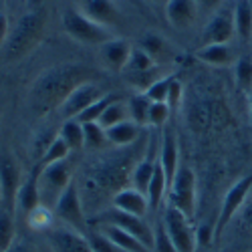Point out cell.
Here are the masks:
<instances>
[{
  "label": "cell",
  "instance_id": "6da1fadb",
  "mask_svg": "<svg viewBox=\"0 0 252 252\" xmlns=\"http://www.w3.org/2000/svg\"><path fill=\"white\" fill-rule=\"evenodd\" d=\"M97 71L83 63H61L40 71L29 87V107L36 117L59 111L65 99L83 83L95 81Z\"/></svg>",
  "mask_w": 252,
  "mask_h": 252
},
{
  "label": "cell",
  "instance_id": "7a4b0ae2",
  "mask_svg": "<svg viewBox=\"0 0 252 252\" xmlns=\"http://www.w3.org/2000/svg\"><path fill=\"white\" fill-rule=\"evenodd\" d=\"M47 31V14L45 10H31L23 14L12 31L8 32L6 43L0 49V57L4 63H16L29 57L45 38Z\"/></svg>",
  "mask_w": 252,
  "mask_h": 252
},
{
  "label": "cell",
  "instance_id": "3957f363",
  "mask_svg": "<svg viewBox=\"0 0 252 252\" xmlns=\"http://www.w3.org/2000/svg\"><path fill=\"white\" fill-rule=\"evenodd\" d=\"M129 154H125V158H109L99 161L95 170H91V176L87 184L91 186L89 190H101L103 194L109 192L111 198L125 188V182H131V172L135 163H129Z\"/></svg>",
  "mask_w": 252,
  "mask_h": 252
},
{
  "label": "cell",
  "instance_id": "277c9868",
  "mask_svg": "<svg viewBox=\"0 0 252 252\" xmlns=\"http://www.w3.org/2000/svg\"><path fill=\"white\" fill-rule=\"evenodd\" d=\"M61 25L63 31H65L73 40L81 45H89V47H101L107 40L113 38V32L103 27L93 23L91 18H87L79 8H67L61 14Z\"/></svg>",
  "mask_w": 252,
  "mask_h": 252
},
{
  "label": "cell",
  "instance_id": "5b68a950",
  "mask_svg": "<svg viewBox=\"0 0 252 252\" xmlns=\"http://www.w3.org/2000/svg\"><path fill=\"white\" fill-rule=\"evenodd\" d=\"M250 194H252V172L242 176L240 180H236L224 194L220 212H218V220L214 222V240L220 238L222 232L228 228V224L234 220V216L240 214V210L246 204Z\"/></svg>",
  "mask_w": 252,
  "mask_h": 252
},
{
  "label": "cell",
  "instance_id": "8992f818",
  "mask_svg": "<svg viewBox=\"0 0 252 252\" xmlns=\"http://www.w3.org/2000/svg\"><path fill=\"white\" fill-rule=\"evenodd\" d=\"M71 182H73V161L69 158L63 161H55L51 165H45V167H38V190H40L43 204L49 206L53 202L55 206L61 192Z\"/></svg>",
  "mask_w": 252,
  "mask_h": 252
},
{
  "label": "cell",
  "instance_id": "52a82bcc",
  "mask_svg": "<svg viewBox=\"0 0 252 252\" xmlns=\"http://www.w3.org/2000/svg\"><path fill=\"white\" fill-rule=\"evenodd\" d=\"M167 204L178 208L190 220L196 216V174L190 165H180V170L167 192Z\"/></svg>",
  "mask_w": 252,
  "mask_h": 252
},
{
  "label": "cell",
  "instance_id": "ba28073f",
  "mask_svg": "<svg viewBox=\"0 0 252 252\" xmlns=\"http://www.w3.org/2000/svg\"><path fill=\"white\" fill-rule=\"evenodd\" d=\"M161 224L165 228V232L170 234L172 242L176 244L178 252H196V248H198L196 228L192 226V220L184 212H180L178 208L167 204L163 210Z\"/></svg>",
  "mask_w": 252,
  "mask_h": 252
},
{
  "label": "cell",
  "instance_id": "9c48e42d",
  "mask_svg": "<svg viewBox=\"0 0 252 252\" xmlns=\"http://www.w3.org/2000/svg\"><path fill=\"white\" fill-rule=\"evenodd\" d=\"M55 216L69 228H75L79 232H83L87 226L85 218V206H83L81 192L75 184V180L61 192V196L55 202Z\"/></svg>",
  "mask_w": 252,
  "mask_h": 252
},
{
  "label": "cell",
  "instance_id": "30bf717a",
  "mask_svg": "<svg viewBox=\"0 0 252 252\" xmlns=\"http://www.w3.org/2000/svg\"><path fill=\"white\" fill-rule=\"evenodd\" d=\"M23 167L12 152L2 150L0 152V196H2V206L14 214V198L20 184H23Z\"/></svg>",
  "mask_w": 252,
  "mask_h": 252
},
{
  "label": "cell",
  "instance_id": "8fae6325",
  "mask_svg": "<svg viewBox=\"0 0 252 252\" xmlns=\"http://www.w3.org/2000/svg\"><path fill=\"white\" fill-rule=\"evenodd\" d=\"M99 222L101 224H113V226L125 230V232H129L131 236H135L150 250L154 248V228L139 216H131V214H125V212H119V210L111 208L99 216Z\"/></svg>",
  "mask_w": 252,
  "mask_h": 252
},
{
  "label": "cell",
  "instance_id": "7c38bea8",
  "mask_svg": "<svg viewBox=\"0 0 252 252\" xmlns=\"http://www.w3.org/2000/svg\"><path fill=\"white\" fill-rule=\"evenodd\" d=\"M234 36H236L234 8L220 6L214 14H210L200 40L202 45H218V43H230Z\"/></svg>",
  "mask_w": 252,
  "mask_h": 252
},
{
  "label": "cell",
  "instance_id": "4fadbf2b",
  "mask_svg": "<svg viewBox=\"0 0 252 252\" xmlns=\"http://www.w3.org/2000/svg\"><path fill=\"white\" fill-rule=\"evenodd\" d=\"M105 93L103 89L97 85L95 81H89V83H83V85H79L67 99L65 103L59 107V115L63 119H77L83 111H85L87 107H91V105L101 99Z\"/></svg>",
  "mask_w": 252,
  "mask_h": 252
},
{
  "label": "cell",
  "instance_id": "5bb4252c",
  "mask_svg": "<svg viewBox=\"0 0 252 252\" xmlns=\"http://www.w3.org/2000/svg\"><path fill=\"white\" fill-rule=\"evenodd\" d=\"M47 242L53 252H95L89 238L69 226L51 228L47 232Z\"/></svg>",
  "mask_w": 252,
  "mask_h": 252
},
{
  "label": "cell",
  "instance_id": "9a60e30c",
  "mask_svg": "<svg viewBox=\"0 0 252 252\" xmlns=\"http://www.w3.org/2000/svg\"><path fill=\"white\" fill-rule=\"evenodd\" d=\"M38 206H43V198H40V190H38V167L34 165L32 174L29 178H25V182L20 184L18 192H16L14 214L29 216Z\"/></svg>",
  "mask_w": 252,
  "mask_h": 252
},
{
  "label": "cell",
  "instance_id": "2e32d148",
  "mask_svg": "<svg viewBox=\"0 0 252 252\" xmlns=\"http://www.w3.org/2000/svg\"><path fill=\"white\" fill-rule=\"evenodd\" d=\"M131 51H133V47L129 45L127 38L113 36L111 40H107L105 45H101V61H103L105 69L111 73H123Z\"/></svg>",
  "mask_w": 252,
  "mask_h": 252
},
{
  "label": "cell",
  "instance_id": "e0dca14e",
  "mask_svg": "<svg viewBox=\"0 0 252 252\" xmlns=\"http://www.w3.org/2000/svg\"><path fill=\"white\" fill-rule=\"evenodd\" d=\"M87 18L103 27H113L119 23V10L113 0H79L77 6Z\"/></svg>",
  "mask_w": 252,
  "mask_h": 252
},
{
  "label": "cell",
  "instance_id": "ac0fdd59",
  "mask_svg": "<svg viewBox=\"0 0 252 252\" xmlns=\"http://www.w3.org/2000/svg\"><path fill=\"white\" fill-rule=\"evenodd\" d=\"M111 206L115 210H119V212L139 216V218H143L150 210L148 196H145L143 192H139V190H135V188H123V190H119L111 198Z\"/></svg>",
  "mask_w": 252,
  "mask_h": 252
},
{
  "label": "cell",
  "instance_id": "d6986e66",
  "mask_svg": "<svg viewBox=\"0 0 252 252\" xmlns=\"http://www.w3.org/2000/svg\"><path fill=\"white\" fill-rule=\"evenodd\" d=\"M198 16L196 0H165V18L174 29L184 31L194 25Z\"/></svg>",
  "mask_w": 252,
  "mask_h": 252
},
{
  "label": "cell",
  "instance_id": "ffe728a7",
  "mask_svg": "<svg viewBox=\"0 0 252 252\" xmlns=\"http://www.w3.org/2000/svg\"><path fill=\"white\" fill-rule=\"evenodd\" d=\"M159 165L163 167L167 184L172 186L178 170H180V150H178V139L174 135V131H163L161 141H159Z\"/></svg>",
  "mask_w": 252,
  "mask_h": 252
},
{
  "label": "cell",
  "instance_id": "44dd1931",
  "mask_svg": "<svg viewBox=\"0 0 252 252\" xmlns=\"http://www.w3.org/2000/svg\"><path fill=\"white\" fill-rule=\"evenodd\" d=\"M158 156L159 152H156V148L148 145L143 158L135 163L133 172H131V188L135 190L148 194V188H150V182L154 178V172H156V165H158Z\"/></svg>",
  "mask_w": 252,
  "mask_h": 252
},
{
  "label": "cell",
  "instance_id": "7402d4cb",
  "mask_svg": "<svg viewBox=\"0 0 252 252\" xmlns=\"http://www.w3.org/2000/svg\"><path fill=\"white\" fill-rule=\"evenodd\" d=\"M194 57L200 61V63H206L210 67H230L234 65V49L230 47V43H218V45H202Z\"/></svg>",
  "mask_w": 252,
  "mask_h": 252
},
{
  "label": "cell",
  "instance_id": "603a6c76",
  "mask_svg": "<svg viewBox=\"0 0 252 252\" xmlns=\"http://www.w3.org/2000/svg\"><path fill=\"white\" fill-rule=\"evenodd\" d=\"M99 232L103 236H107L117 248H121L123 252H152L145 244H141L135 236H131L129 232L113 226V224H101L99 226Z\"/></svg>",
  "mask_w": 252,
  "mask_h": 252
},
{
  "label": "cell",
  "instance_id": "cb8c5ba5",
  "mask_svg": "<svg viewBox=\"0 0 252 252\" xmlns=\"http://www.w3.org/2000/svg\"><path fill=\"white\" fill-rule=\"evenodd\" d=\"M139 125L133 123L131 119L123 121V123H117L113 125V127L105 129L107 131V141L111 145H115V148H129V145H133L139 137Z\"/></svg>",
  "mask_w": 252,
  "mask_h": 252
},
{
  "label": "cell",
  "instance_id": "d4e9b609",
  "mask_svg": "<svg viewBox=\"0 0 252 252\" xmlns=\"http://www.w3.org/2000/svg\"><path fill=\"white\" fill-rule=\"evenodd\" d=\"M234 29L242 43L252 38V0H234Z\"/></svg>",
  "mask_w": 252,
  "mask_h": 252
},
{
  "label": "cell",
  "instance_id": "484cf974",
  "mask_svg": "<svg viewBox=\"0 0 252 252\" xmlns=\"http://www.w3.org/2000/svg\"><path fill=\"white\" fill-rule=\"evenodd\" d=\"M170 192V184H167V178H165V172L163 167L159 165V156H158V165H156V172H154V178L150 182V188H148V202H150V210H158L163 202V198Z\"/></svg>",
  "mask_w": 252,
  "mask_h": 252
},
{
  "label": "cell",
  "instance_id": "4316f807",
  "mask_svg": "<svg viewBox=\"0 0 252 252\" xmlns=\"http://www.w3.org/2000/svg\"><path fill=\"white\" fill-rule=\"evenodd\" d=\"M59 137L69 145L71 152H79L85 148V135H83V125L77 119H65L59 127Z\"/></svg>",
  "mask_w": 252,
  "mask_h": 252
},
{
  "label": "cell",
  "instance_id": "83f0119b",
  "mask_svg": "<svg viewBox=\"0 0 252 252\" xmlns=\"http://www.w3.org/2000/svg\"><path fill=\"white\" fill-rule=\"evenodd\" d=\"M150 107H152V99L145 93H135L129 97L127 101V109H129V119L133 123H137L139 127L148 125V117H150Z\"/></svg>",
  "mask_w": 252,
  "mask_h": 252
},
{
  "label": "cell",
  "instance_id": "f1b7e54d",
  "mask_svg": "<svg viewBox=\"0 0 252 252\" xmlns=\"http://www.w3.org/2000/svg\"><path fill=\"white\" fill-rule=\"evenodd\" d=\"M129 119V109H127V103H123L121 99H115L107 109H105V113L101 115V119L97 121L103 129H109L113 127V125L117 123H123Z\"/></svg>",
  "mask_w": 252,
  "mask_h": 252
},
{
  "label": "cell",
  "instance_id": "f546056e",
  "mask_svg": "<svg viewBox=\"0 0 252 252\" xmlns=\"http://www.w3.org/2000/svg\"><path fill=\"white\" fill-rule=\"evenodd\" d=\"M158 67V63L145 53L143 49L139 47H133L131 55H129V61H127V65H125L123 69V75H133V73H143V71H150Z\"/></svg>",
  "mask_w": 252,
  "mask_h": 252
},
{
  "label": "cell",
  "instance_id": "4dcf8cb0",
  "mask_svg": "<svg viewBox=\"0 0 252 252\" xmlns=\"http://www.w3.org/2000/svg\"><path fill=\"white\" fill-rule=\"evenodd\" d=\"M16 240V228H14V216L10 210H0V252H6Z\"/></svg>",
  "mask_w": 252,
  "mask_h": 252
},
{
  "label": "cell",
  "instance_id": "1f68e13d",
  "mask_svg": "<svg viewBox=\"0 0 252 252\" xmlns=\"http://www.w3.org/2000/svg\"><path fill=\"white\" fill-rule=\"evenodd\" d=\"M139 49H143L145 53H148L156 63L167 53V40L163 38V36H159V34H156V32H145L141 38H139V45H137Z\"/></svg>",
  "mask_w": 252,
  "mask_h": 252
},
{
  "label": "cell",
  "instance_id": "d6a6232c",
  "mask_svg": "<svg viewBox=\"0 0 252 252\" xmlns=\"http://www.w3.org/2000/svg\"><path fill=\"white\" fill-rule=\"evenodd\" d=\"M27 218V224L31 230H36V232H49V230L53 228V218L55 214L51 212V208L49 206H38L36 210H32V212Z\"/></svg>",
  "mask_w": 252,
  "mask_h": 252
},
{
  "label": "cell",
  "instance_id": "836d02e7",
  "mask_svg": "<svg viewBox=\"0 0 252 252\" xmlns=\"http://www.w3.org/2000/svg\"><path fill=\"white\" fill-rule=\"evenodd\" d=\"M234 83L238 91L248 93L252 89V59L250 57H240L234 63Z\"/></svg>",
  "mask_w": 252,
  "mask_h": 252
},
{
  "label": "cell",
  "instance_id": "e575fe53",
  "mask_svg": "<svg viewBox=\"0 0 252 252\" xmlns=\"http://www.w3.org/2000/svg\"><path fill=\"white\" fill-rule=\"evenodd\" d=\"M115 99H117V95L105 93L101 99H97V101L91 105V107H87L85 111H83V113L77 117V121H79V123H97V121L101 119V115L105 113V109H107Z\"/></svg>",
  "mask_w": 252,
  "mask_h": 252
},
{
  "label": "cell",
  "instance_id": "d590c367",
  "mask_svg": "<svg viewBox=\"0 0 252 252\" xmlns=\"http://www.w3.org/2000/svg\"><path fill=\"white\" fill-rule=\"evenodd\" d=\"M123 77H125V81H127L133 89H137L139 93H145V91H148V89L154 85V83H156L158 79H161L163 75H161V69H159V67H154V69H150V71L133 73V75H123Z\"/></svg>",
  "mask_w": 252,
  "mask_h": 252
},
{
  "label": "cell",
  "instance_id": "8d00e7d4",
  "mask_svg": "<svg viewBox=\"0 0 252 252\" xmlns=\"http://www.w3.org/2000/svg\"><path fill=\"white\" fill-rule=\"evenodd\" d=\"M83 125V135H85V148L87 150H101L105 148L107 141V131H105L99 123H81Z\"/></svg>",
  "mask_w": 252,
  "mask_h": 252
},
{
  "label": "cell",
  "instance_id": "74e56055",
  "mask_svg": "<svg viewBox=\"0 0 252 252\" xmlns=\"http://www.w3.org/2000/svg\"><path fill=\"white\" fill-rule=\"evenodd\" d=\"M71 154H73V152L69 150V145L63 141V139L59 137V133H57L55 141L49 145L47 154L43 156V159H40L36 165H38V167H45V165H51V163H55V161H63V159H67Z\"/></svg>",
  "mask_w": 252,
  "mask_h": 252
},
{
  "label": "cell",
  "instance_id": "f35d334b",
  "mask_svg": "<svg viewBox=\"0 0 252 252\" xmlns=\"http://www.w3.org/2000/svg\"><path fill=\"white\" fill-rule=\"evenodd\" d=\"M57 133L53 129H40L32 135V141H31V156L36 159V163L43 159V156L47 154L49 150V145L55 141Z\"/></svg>",
  "mask_w": 252,
  "mask_h": 252
},
{
  "label": "cell",
  "instance_id": "ab89813d",
  "mask_svg": "<svg viewBox=\"0 0 252 252\" xmlns=\"http://www.w3.org/2000/svg\"><path fill=\"white\" fill-rule=\"evenodd\" d=\"M170 113H172V109L165 101H152L148 125H152V127H163L167 119H170Z\"/></svg>",
  "mask_w": 252,
  "mask_h": 252
},
{
  "label": "cell",
  "instance_id": "60d3db41",
  "mask_svg": "<svg viewBox=\"0 0 252 252\" xmlns=\"http://www.w3.org/2000/svg\"><path fill=\"white\" fill-rule=\"evenodd\" d=\"M152 250H154V252H178L176 244L172 242L170 234L165 232V228H163L161 222L154 228V248H152Z\"/></svg>",
  "mask_w": 252,
  "mask_h": 252
},
{
  "label": "cell",
  "instance_id": "b9f144b4",
  "mask_svg": "<svg viewBox=\"0 0 252 252\" xmlns=\"http://www.w3.org/2000/svg\"><path fill=\"white\" fill-rule=\"evenodd\" d=\"M174 75H163L161 79H158L154 85L145 91L152 101H167V93H170V85H172Z\"/></svg>",
  "mask_w": 252,
  "mask_h": 252
},
{
  "label": "cell",
  "instance_id": "7bdbcfd3",
  "mask_svg": "<svg viewBox=\"0 0 252 252\" xmlns=\"http://www.w3.org/2000/svg\"><path fill=\"white\" fill-rule=\"evenodd\" d=\"M91 246L95 252H123L121 248H117L107 236H103L101 232H93V234H87Z\"/></svg>",
  "mask_w": 252,
  "mask_h": 252
},
{
  "label": "cell",
  "instance_id": "ee69618b",
  "mask_svg": "<svg viewBox=\"0 0 252 252\" xmlns=\"http://www.w3.org/2000/svg\"><path fill=\"white\" fill-rule=\"evenodd\" d=\"M184 101V85L178 77L172 79V85H170V93H167V105H170V109H178Z\"/></svg>",
  "mask_w": 252,
  "mask_h": 252
},
{
  "label": "cell",
  "instance_id": "f6af8a7d",
  "mask_svg": "<svg viewBox=\"0 0 252 252\" xmlns=\"http://www.w3.org/2000/svg\"><path fill=\"white\" fill-rule=\"evenodd\" d=\"M196 236H198V244H208L214 240V224H202L196 228Z\"/></svg>",
  "mask_w": 252,
  "mask_h": 252
},
{
  "label": "cell",
  "instance_id": "bcb514c9",
  "mask_svg": "<svg viewBox=\"0 0 252 252\" xmlns=\"http://www.w3.org/2000/svg\"><path fill=\"white\" fill-rule=\"evenodd\" d=\"M198 10L204 14H214L220 6H222V0H196Z\"/></svg>",
  "mask_w": 252,
  "mask_h": 252
},
{
  "label": "cell",
  "instance_id": "7dc6e473",
  "mask_svg": "<svg viewBox=\"0 0 252 252\" xmlns=\"http://www.w3.org/2000/svg\"><path fill=\"white\" fill-rule=\"evenodd\" d=\"M240 216H242V224H244L248 230H252V196H248L246 204L242 206Z\"/></svg>",
  "mask_w": 252,
  "mask_h": 252
},
{
  "label": "cell",
  "instance_id": "c3c4849f",
  "mask_svg": "<svg viewBox=\"0 0 252 252\" xmlns=\"http://www.w3.org/2000/svg\"><path fill=\"white\" fill-rule=\"evenodd\" d=\"M8 32H10V27H8V16H6L2 10H0V49H2V45L6 43Z\"/></svg>",
  "mask_w": 252,
  "mask_h": 252
},
{
  "label": "cell",
  "instance_id": "681fc988",
  "mask_svg": "<svg viewBox=\"0 0 252 252\" xmlns=\"http://www.w3.org/2000/svg\"><path fill=\"white\" fill-rule=\"evenodd\" d=\"M6 252H34V248L25 240H14V244Z\"/></svg>",
  "mask_w": 252,
  "mask_h": 252
},
{
  "label": "cell",
  "instance_id": "f907efd6",
  "mask_svg": "<svg viewBox=\"0 0 252 252\" xmlns=\"http://www.w3.org/2000/svg\"><path fill=\"white\" fill-rule=\"evenodd\" d=\"M127 2L133 4V6H137V8L143 10V12H148V10H145V8H148V6H145V0H127Z\"/></svg>",
  "mask_w": 252,
  "mask_h": 252
},
{
  "label": "cell",
  "instance_id": "816d5d0a",
  "mask_svg": "<svg viewBox=\"0 0 252 252\" xmlns=\"http://www.w3.org/2000/svg\"><path fill=\"white\" fill-rule=\"evenodd\" d=\"M248 115H250V121H252V89L248 91Z\"/></svg>",
  "mask_w": 252,
  "mask_h": 252
},
{
  "label": "cell",
  "instance_id": "f5cc1de1",
  "mask_svg": "<svg viewBox=\"0 0 252 252\" xmlns=\"http://www.w3.org/2000/svg\"><path fill=\"white\" fill-rule=\"evenodd\" d=\"M150 2H163V0H150Z\"/></svg>",
  "mask_w": 252,
  "mask_h": 252
},
{
  "label": "cell",
  "instance_id": "db71d44e",
  "mask_svg": "<svg viewBox=\"0 0 252 252\" xmlns=\"http://www.w3.org/2000/svg\"><path fill=\"white\" fill-rule=\"evenodd\" d=\"M0 119H2V109H0Z\"/></svg>",
  "mask_w": 252,
  "mask_h": 252
},
{
  "label": "cell",
  "instance_id": "11a10c76",
  "mask_svg": "<svg viewBox=\"0 0 252 252\" xmlns=\"http://www.w3.org/2000/svg\"><path fill=\"white\" fill-rule=\"evenodd\" d=\"M0 204H2V196H0Z\"/></svg>",
  "mask_w": 252,
  "mask_h": 252
}]
</instances>
